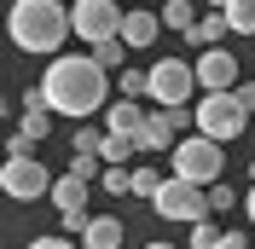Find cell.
<instances>
[{"label": "cell", "instance_id": "obj_10", "mask_svg": "<svg viewBox=\"0 0 255 249\" xmlns=\"http://www.w3.org/2000/svg\"><path fill=\"white\" fill-rule=\"evenodd\" d=\"M174 145H180V127H174V116L157 105L145 116V127H139V151H174Z\"/></svg>", "mask_w": 255, "mask_h": 249}, {"label": "cell", "instance_id": "obj_25", "mask_svg": "<svg viewBox=\"0 0 255 249\" xmlns=\"http://www.w3.org/2000/svg\"><path fill=\"white\" fill-rule=\"evenodd\" d=\"M99 139H105V127H76L70 133V151H99Z\"/></svg>", "mask_w": 255, "mask_h": 249}, {"label": "cell", "instance_id": "obj_15", "mask_svg": "<svg viewBox=\"0 0 255 249\" xmlns=\"http://www.w3.org/2000/svg\"><path fill=\"white\" fill-rule=\"evenodd\" d=\"M87 191H93V180H81V174H58L52 180V203L58 209H87Z\"/></svg>", "mask_w": 255, "mask_h": 249}, {"label": "cell", "instance_id": "obj_1", "mask_svg": "<svg viewBox=\"0 0 255 249\" xmlns=\"http://www.w3.org/2000/svg\"><path fill=\"white\" fill-rule=\"evenodd\" d=\"M116 93L111 70L87 52V58H76V52H64V58L47 64V76H41V99H47V110H58V116H76V122H87L93 110H105Z\"/></svg>", "mask_w": 255, "mask_h": 249}, {"label": "cell", "instance_id": "obj_4", "mask_svg": "<svg viewBox=\"0 0 255 249\" xmlns=\"http://www.w3.org/2000/svg\"><path fill=\"white\" fill-rule=\"evenodd\" d=\"M168 156H174V174H180V180H197V186H215V180H221V168H226L221 139H209V133H197V139H180Z\"/></svg>", "mask_w": 255, "mask_h": 249}, {"label": "cell", "instance_id": "obj_6", "mask_svg": "<svg viewBox=\"0 0 255 249\" xmlns=\"http://www.w3.org/2000/svg\"><path fill=\"white\" fill-rule=\"evenodd\" d=\"M122 6L116 0H76L70 6V23H76V41H87V47H99V41H111V35H122Z\"/></svg>", "mask_w": 255, "mask_h": 249}, {"label": "cell", "instance_id": "obj_7", "mask_svg": "<svg viewBox=\"0 0 255 249\" xmlns=\"http://www.w3.org/2000/svg\"><path fill=\"white\" fill-rule=\"evenodd\" d=\"M203 81H197V64L186 58H157L151 64V99L157 105H186V93H197Z\"/></svg>", "mask_w": 255, "mask_h": 249}, {"label": "cell", "instance_id": "obj_20", "mask_svg": "<svg viewBox=\"0 0 255 249\" xmlns=\"http://www.w3.org/2000/svg\"><path fill=\"white\" fill-rule=\"evenodd\" d=\"M52 116H58V110H23V122H17V127L41 145V139H52Z\"/></svg>", "mask_w": 255, "mask_h": 249}, {"label": "cell", "instance_id": "obj_23", "mask_svg": "<svg viewBox=\"0 0 255 249\" xmlns=\"http://www.w3.org/2000/svg\"><path fill=\"white\" fill-rule=\"evenodd\" d=\"M186 238H191V249H215V244H221V226L203 215V220H191V232H186Z\"/></svg>", "mask_w": 255, "mask_h": 249}, {"label": "cell", "instance_id": "obj_16", "mask_svg": "<svg viewBox=\"0 0 255 249\" xmlns=\"http://www.w3.org/2000/svg\"><path fill=\"white\" fill-rule=\"evenodd\" d=\"M133 151H139V133H116V127H105V139H99V156H105V162H128Z\"/></svg>", "mask_w": 255, "mask_h": 249}, {"label": "cell", "instance_id": "obj_19", "mask_svg": "<svg viewBox=\"0 0 255 249\" xmlns=\"http://www.w3.org/2000/svg\"><path fill=\"white\" fill-rule=\"evenodd\" d=\"M226 23L232 35H255V0H226Z\"/></svg>", "mask_w": 255, "mask_h": 249}, {"label": "cell", "instance_id": "obj_5", "mask_svg": "<svg viewBox=\"0 0 255 249\" xmlns=\"http://www.w3.org/2000/svg\"><path fill=\"white\" fill-rule=\"evenodd\" d=\"M151 203H157L162 220H186V226H191V220H203V215H215V209H209V186L180 180V174H174V180H162V191H157Z\"/></svg>", "mask_w": 255, "mask_h": 249}, {"label": "cell", "instance_id": "obj_14", "mask_svg": "<svg viewBox=\"0 0 255 249\" xmlns=\"http://www.w3.org/2000/svg\"><path fill=\"white\" fill-rule=\"evenodd\" d=\"M226 35H232V23H226V12H209V17H197V23L186 29V41H191V47H221Z\"/></svg>", "mask_w": 255, "mask_h": 249}, {"label": "cell", "instance_id": "obj_11", "mask_svg": "<svg viewBox=\"0 0 255 249\" xmlns=\"http://www.w3.org/2000/svg\"><path fill=\"white\" fill-rule=\"evenodd\" d=\"M145 116H151V110H139V99H128V93H116L111 105H105V127H116V133H139Z\"/></svg>", "mask_w": 255, "mask_h": 249}, {"label": "cell", "instance_id": "obj_8", "mask_svg": "<svg viewBox=\"0 0 255 249\" xmlns=\"http://www.w3.org/2000/svg\"><path fill=\"white\" fill-rule=\"evenodd\" d=\"M0 186H6V197L29 203V197H47L52 191V174H47V162H35V151H29V156H6Z\"/></svg>", "mask_w": 255, "mask_h": 249}, {"label": "cell", "instance_id": "obj_22", "mask_svg": "<svg viewBox=\"0 0 255 249\" xmlns=\"http://www.w3.org/2000/svg\"><path fill=\"white\" fill-rule=\"evenodd\" d=\"M128 52H133V47H128L122 35H111V41H99V47H93V58L105 64V70H122V58H128Z\"/></svg>", "mask_w": 255, "mask_h": 249}, {"label": "cell", "instance_id": "obj_21", "mask_svg": "<svg viewBox=\"0 0 255 249\" xmlns=\"http://www.w3.org/2000/svg\"><path fill=\"white\" fill-rule=\"evenodd\" d=\"M116 93H128V99H151V70H122V76H116Z\"/></svg>", "mask_w": 255, "mask_h": 249}, {"label": "cell", "instance_id": "obj_13", "mask_svg": "<svg viewBox=\"0 0 255 249\" xmlns=\"http://www.w3.org/2000/svg\"><path fill=\"white\" fill-rule=\"evenodd\" d=\"M81 249H122V220L116 215H93V226L81 232Z\"/></svg>", "mask_w": 255, "mask_h": 249}, {"label": "cell", "instance_id": "obj_18", "mask_svg": "<svg viewBox=\"0 0 255 249\" xmlns=\"http://www.w3.org/2000/svg\"><path fill=\"white\" fill-rule=\"evenodd\" d=\"M191 23H197V0H168V6H162V29H180V35H186Z\"/></svg>", "mask_w": 255, "mask_h": 249}, {"label": "cell", "instance_id": "obj_30", "mask_svg": "<svg viewBox=\"0 0 255 249\" xmlns=\"http://www.w3.org/2000/svg\"><path fill=\"white\" fill-rule=\"evenodd\" d=\"M215 249H250V232H221V244Z\"/></svg>", "mask_w": 255, "mask_h": 249}, {"label": "cell", "instance_id": "obj_29", "mask_svg": "<svg viewBox=\"0 0 255 249\" xmlns=\"http://www.w3.org/2000/svg\"><path fill=\"white\" fill-rule=\"evenodd\" d=\"M23 249H81V244H70V238H35V244H23Z\"/></svg>", "mask_w": 255, "mask_h": 249}, {"label": "cell", "instance_id": "obj_34", "mask_svg": "<svg viewBox=\"0 0 255 249\" xmlns=\"http://www.w3.org/2000/svg\"><path fill=\"white\" fill-rule=\"evenodd\" d=\"M145 249H174V244H145Z\"/></svg>", "mask_w": 255, "mask_h": 249}, {"label": "cell", "instance_id": "obj_31", "mask_svg": "<svg viewBox=\"0 0 255 249\" xmlns=\"http://www.w3.org/2000/svg\"><path fill=\"white\" fill-rule=\"evenodd\" d=\"M238 99L250 105V116H255V81H238Z\"/></svg>", "mask_w": 255, "mask_h": 249}, {"label": "cell", "instance_id": "obj_28", "mask_svg": "<svg viewBox=\"0 0 255 249\" xmlns=\"http://www.w3.org/2000/svg\"><path fill=\"white\" fill-rule=\"evenodd\" d=\"M6 151H12V156H29V151H35V139H29V133H23V127H17L12 139H6Z\"/></svg>", "mask_w": 255, "mask_h": 249}, {"label": "cell", "instance_id": "obj_24", "mask_svg": "<svg viewBox=\"0 0 255 249\" xmlns=\"http://www.w3.org/2000/svg\"><path fill=\"white\" fill-rule=\"evenodd\" d=\"M162 191V174L157 168H133V197H157Z\"/></svg>", "mask_w": 255, "mask_h": 249}, {"label": "cell", "instance_id": "obj_26", "mask_svg": "<svg viewBox=\"0 0 255 249\" xmlns=\"http://www.w3.org/2000/svg\"><path fill=\"white\" fill-rule=\"evenodd\" d=\"M209 209H215V215H232V209H238L232 186H209Z\"/></svg>", "mask_w": 255, "mask_h": 249}, {"label": "cell", "instance_id": "obj_2", "mask_svg": "<svg viewBox=\"0 0 255 249\" xmlns=\"http://www.w3.org/2000/svg\"><path fill=\"white\" fill-rule=\"evenodd\" d=\"M6 29H12V47H23V52H58L76 35V23L58 0H12Z\"/></svg>", "mask_w": 255, "mask_h": 249}, {"label": "cell", "instance_id": "obj_9", "mask_svg": "<svg viewBox=\"0 0 255 249\" xmlns=\"http://www.w3.org/2000/svg\"><path fill=\"white\" fill-rule=\"evenodd\" d=\"M197 81H203V93H226V87H238V52L203 47V58H197Z\"/></svg>", "mask_w": 255, "mask_h": 249}, {"label": "cell", "instance_id": "obj_17", "mask_svg": "<svg viewBox=\"0 0 255 249\" xmlns=\"http://www.w3.org/2000/svg\"><path fill=\"white\" fill-rule=\"evenodd\" d=\"M99 191H111V197H133V168H128V162H105Z\"/></svg>", "mask_w": 255, "mask_h": 249}, {"label": "cell", "instance_id": "obj_32", "mask_svg": "<svg viewBox=\"0 0 255 249\" xmlns=\"http://www.w3.org/2000/svg\"><path fill=\"white\" fill-rule=\"evenodd\" d=\"M244 215H250V226H255V186H250V197H244Z\"/></svg>", "mask_w": 255, "mask_h": 249}, {"label": "cell", "instance_id": "obj_12", "mask_svg": "<svg viewBox=\"0 0 255 249\" xmlns=\"http://www.w3.org/2000/svg\"><path fill=\"white\" fill-rule=\"evenodd\" d=\"M157 29H162V12H128L122 17V41L133 52H145L151 41H157Z\"/></svg>", "mask_w": 255, "mask_h": 249}, {"label": "cell", "instance_id": "obj_27", "mask_svg": "<svg viewBox=\"0 0 255 249\" xmlns=\"http://www.w3.org/2000/svg\"><path fill=\"white\" fill-rule=\"evenodd\" d=\"M87 226H93V215H87V209H64V232H87Z\"/></svg>", "mask_w": 255, "mask_h": 249}, {"label": "cell", "instance_id": "obj_33", "mask_svg": "<svg viewBox=\"0 0 255 249\" xmlns=\"http://www.w3.org/2000/svg\"><path fill=\"white\" fill-rule=\"evenodd\" d=\"M209 6H215V12H226V0H209Z\"/></svg>", "mask_w": 255, "mask_h": 249}, {"label": "cell", "instance_id": "obj_3", "mask_svg": "<svg viewBox=\"0 0 255 249\" xmlns=\"http://www.w3.org/2000/svg\"><path fill=\"white\" fill-rule=\"evenodd\" d=\"M197 133H209V139H238L244 127H250V105L238 99V87H226V93H203L197 99Z\"/></svg>", "mask_w": 255, "mask_h": 249}]
</instances>
